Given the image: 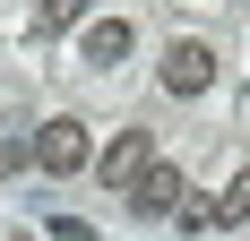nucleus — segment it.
<instances>
[{
	"instance_id": "1",
	"label": "nucleus",
	"mask_w": 250,
	"mask_h": 241,
	"mask_svg": "<svg viewBox=\"0 0 250 241\" xmlns=\"http://www.w3.org/2000/svg\"><path fill=\"white\" fill-rule=\"evenodd\" d=\"M216 86V52L199 43V35H181L173 52H164V95H207Z\"/></svg>"
},
{
	"instance_id": "2",
	"label": "nucleus",
	"mask_w": 250,
	"mask_h": 241,
	"mask_svg": "<svg viewBox=\"0 0 250 241\" xmlns=\"http://www.w3.org/2000/svg\"><path fill=\"white\" fill-rule=\"evenodd\" d=\"M147 164H155V138H147V129H121V138L95 155L104 190H138V172H147Z\"/></svg>"
},
{
	"instance_id": "3",
	"label": "nucleus",
	"mask_w": 250,
	"mask_h": 241,
	"mask_svg": "<svg viewBox=\"0 0 250 241\" xmlns=\"http://www.w3.org/2000/svg\"><path fill=\"white\" fill-rule=\"evenodd\" d=\"M35 164H43V172H78V164H86V129H78L69 112L43 120V129H35Z\"/></svg>"
},
{
	"instance_id": "4",
	"label": "nucleus",
	"mask_w": 250,
	"mask_h": 241,
	"mask_svg": "<svg viewBox=\"0 0 250 241\" xmlns=\"http://www.w3.org/2000/svg\"><path fill=\"white\" fill-rule=\"evenodd\" d=\"M129 43H138V26H129V18H95L86 35H78V52H86L95 69H121V60H129Z\"/></svg>"
},
{
	"instance_id": "5",
	"label": "nucleus",
	"mask_w": 250,
	"mask_h": 241,
	"mask_svg": "<svg viewBox=\"0 0 250 241\" xmlns=\"http://www.w3.org/2000/svg\"><path fill=\"white\" fill-rule=\"evenodd\" d=\"M129 207H138V216H181V172L173 164H147L138 190H129Z\"/></svg>"
},
{
	"instance_id": "6",
	"label": "nucleus",
	"mask_w": 250,
	"mask_h": 241,
	"mask_svg": "<svg viewBox=\"0 0 250 241\" xmlns=\"http://www.w3.org/2000/svg\"><path fill=\"white\" fill-rule=\"evenodd\" d=\"M207 224H250V172L233 181L225 198H216V207H207Z\"/></svg>"
},
{
	"instance_id": "7",
	"label": "nucleus",
	"mask_w": 250,
	"mask_h": 241,
	"mask_svg": "<svg viewBox=\"0 0 250 241\" xmlns=\"http://www.w3.org/2000/svg\"><path fill=\"white\" fill-rule=\"evenodd\" d=\"M35 18H43L52 35H61V26H78V18H86V0H43V9H35Z\"/></svg>"
}]
</instances>
